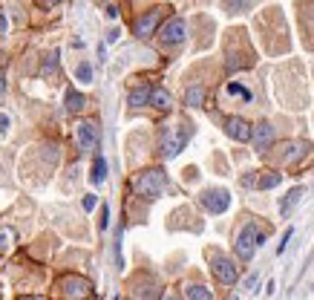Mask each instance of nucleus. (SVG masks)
Wrapping results in <instances>:
<instances>
[{
	"label": "nucleus",
	"mask_w": 314,
	"mask_h": 300,
	"mask_svg": "<svg viewBox=\"0 0 314 300\" xmlns=\"http://www.w3.org/2000/svg\"><path fill=\"white\" fill-rule=\"evenodd\" d=\"M188 38V23L182 18H173L164 23V29L159 32V41H162V46H179L182 41Z\"/></svg>",
	"instance_id": "423d86ee"
},
{
	"label": "nucleus",
	"mask_w": 314,
	"mask_h": 300,
	"mask_svg": "<svg viewBox=\"0 0 314 300\" xmlns=\"http://www.w3.org/2000/svg\"><path fill=\"white\" fill-rule=\"evenodd\" d=\"M228 9H248V0H228Z\"/></svg>",
	"instance_id": "bb28decb"
},
{
	"label": "nucleus",
	"mask_w": 314,
	"mask_h": 300,
	"mask_svg": "<svg viewBox=\"0 0 314 300\" xmlns=\"http://www.w3.org/2000/svg\"><path fill=\"white\" fill-rule=\"evenodd\" d=\"M52 3H58V0H44V6H52Z\"/></svg>",
	"instance_id": "473e14b6"
},
{
	"label": "nucleus",
	"mask_w": 314,
	"mask_h": 300,
	"mask_svg": "<svg viewBox=\"0 0 314 300\" xmlns=\"http://www.w3.org/2000/svg\"><path fill=\"white\" fill-rule=\"evenodd\" d=\"M98 225H101V231H107V225H110V208L107 205H101V222Z\"/></svg>",
	"instance_id": "a878e982"
},
{
	"label": "nucleus",
	"mask_w": 314,
	"mask_h": 300,
	"mask_svg": "<svg viewBox=\"0 0 314 300\" xmlns=\"http://www.w3.org/2000/svg\"><path fill=\"white\" fill-rule=\"evenodd\" d=\"M3 32H6V15L0 12V35H3Z\"/></svg>",
	"instance_id": "2f4dec72"
},
{
	"label": "nucleus",
	"mask_w": 314,
	"mask_h": 300,
	"mask_svg": "<svg viewBox=\"0 0 314 300\" xmlns=\"http://www.w3.org/2000/svg\"><path fill=\"white\" fill-rule=\"evenodd\" d=\"M185 297H193V300H211V297H214V291L205 289V286H188V289H185Z\"/></svg>",
	"instance_id": "aec40b11"
},
{
	"label": "nucleus",
	"mask_w": 314,
	"mask_h": 300,
	"mask_svg": "<svg viewBox=\"0 0 314 300\" xmlns=\"http://www.w3.org/2000/svg\"><path fill=\"white\" fill-rule=\"evenodd\" d=\"M164 12H167V9H162V6L144 12L142 18L135 20V35H138V38H150L153 32H156V26H159V20L164 18Z\"/></svg>",
	"instance_id": "0eeeda50"
},
{
	"label": "nucleus",
	"mask_w": 314,
	"mask_h": 300,
	"mask_svg": "<svg viewBox=\"0 0 314 300\" xmlns=\"http://www.w3.org/2000/svg\"><path fill=\"white\" fill-rule=\"evenodd\" d=\"M150 93H153V87H147V84H144V87H135L127 101H130V107H144V104H150Z\"/></svg>",
	"instance_id": "dca6fc26"
},
{
	"label": "nucleus",
	"mask_w": 314,
	"mask_h": 300,
	"mask_svg": "<svg viewBox=\"0 0 314 300\" xmlns=\"http://www.w3.org/2000/svg\"><path fill=\"white\" fill-rule=\"evenodd\" d=\"M75 139H78V147L81 150H92L95 141H98V124L95 122H78L75 127Z\"/></svg>",
	"instance_id": "9d476101"
},
{
	"label": "nucleus",
	"mask_w": 314,
	"mask_h": 300,
	"mask_svg": "<svg viewBox=\"0 0 314 300\" xmlns=\"http://www.w3.org/2000/svg\"><path fill=\"white\" fill-rule=\"evenodd\" d=\"M150 104L156 107V110H162V113H170V110H173V96L167 93V89H162V87H153Z\"/></svg>",
	"instance_id": "ddd939ff"
},
{
	"label": "nucleus",
	"mask_w": 314,
	"mask_h": 300,
	"mask_svg": "<svg viewBox=\"0 0 314 300\" xmlns=\"http://www.w3.org/2000/svg\"><path fill=\"white\" fill-rule=\"evenodd\" d=\"M225 133H228L233 141H251L254 127L245 122V118H239V115H231V118H225Z\"/></svg>",
	"instance_id": "1a4fd4ad"
},
{
	"label": "nucleus",
	"mask_w": 314,
	"mask_h": 300,
	"mask_svg": "<svg viewBox=\"0 0 314 300\" xmlns=\"http://www.w3.org/2000/svg\"><path fill=\"white\" fill-rule=\"evenodd\" d=\"M280 173H265V176H257V188L260 191H268V188H277L280 185Z\"/></svg>",
	"instance_id": "412c9836"
},
{
	"label": "nucleus",
	"mask_w": 314,
	"mask_h": 300,
	"mask_svg": "<svg viewBox=\"0 0 314 300\" xmlns=\"http://www.w3.org/2000/svg\"><path fill=\"white\" fill-rule=\"evenodd\" d=\"M193 136V127L190 124H176V127H164L162 133V156L164 159H173V156H179L188 139Z\"/></svg>",
	"instance_id": "f03ea898"
},
{
	"label": "nucleus",
	"mask_w": 314,
	"mask_h": 300,
	"mask_svg": "<svg viewBox=\"0 0 314 300\" xmlns=\"http://www.w3.org/2000/svg\"><path fill=\"white\" fill-rule=\"evenodd\" d=\"M257 248H260V243H257V222H248V225L239 228V234L233 239V251H236V257H239L242 263H248Z\"/></svg>",
	"instance_id": "7ed1b4c3"
},
{
	"label": "nucleus",
	"mask_w": 314,
	"mask_h": 300,
	"mask_svg": "<svg viewBox=\"0 0 314 300\" xmlns=\"http://www.w3.org/2000/svg\"><path fill=\"white\" fill-rule=\"evenodd\" d=\"M63 101H66V110H69V113H81L84 104H87V98H84L81 93H78V89H66Z\"/></svg>",
	"instance_id": "2eb2a0df"
},
{
	"label": "nucleus",
	"mask_w": 314,
	"mask_h": 300,
	"mask_svg": "<svg viewBox=\"0 0 314 300\" xmlns=\"http://www.w3.org/2000/svg\"><path fill=\"white\" fill-rule=\"evenodd\" d=\"M63 294L66 297H87V294H92V286L81 277H72V280H63Z\"/></svg>",
	"instance_id": "f8f14e48"
},
{
	"label": "nucleus",
	"mask_w": 314,
	"mask_h": 300,
	"mask_svg": "<svg viewBox=\"0 0 314 300\" xmlns=\"http://www.w3.org/2000/svg\"><path fill=\"white\" fill-rule=\"evenodd\" d=\"M185 104L188 107H202L205 104V87H188V93H185Z\"/></svg>",
	"instance_id": "a211bd4d"
},
{
	"label": "nucleus",
	"mask_w": 314,
	"mask_h": 300,
	"mask_svg": "<svg viewBox=\"0 0 314 300\" xmlns=\"http://www.w3.org/2000/svg\"><path fill=\"white\" fill-rule=\"evenodd\" d=\"M118 38H121V32H118V29H110V32H107V44H116Z\"/></svg>",
	"instance_id": "c85d7f7f"
},
{
	"label": "nucleus",
	"mask_w": 314,
	"mask_h": 300,
	"mask_svg": "<svg viewBox=\"0 0 314 300\" xmlns=\"http://www.w3.org/2000/svg\"><path fill=\"white\" fill-rule=\"evenodd\" d=\"M199 202H202V208L207 214H225L228 205H231V194L225 188H207V191H202Z\"/></svg>",
	"instance_id": "39448f33"
},
{
	"label": "nucleus",
	"mask_w": 314,
	"mask_h": 300,
	"mask_svg": "<svg viewBox=\"0 0 314 300\" xmlns=\"http://www.w3.org/2000/svg\"><path fill=\"white\" fill-rule=\"evenodd\" d=\"M75 78H78V81H84V84H90V81H92V67H90L87 61H84V64H78V67H75Z\"/></svg>",
	"instance_id": "4be33fe9"
},
{
	"label": "nucleus",
	"mask_w": 314,
	"mask_h": 300,
	"mask_svg": "<svg viewBox=\"0 0 314 300\" xmlns=\"http://www.w3.org/2000/svg\"><path fill=\"white\" fill-rule=\"evenodd\" d=\"M257 280H260V274H257V272H254V274H248V277H245V283H242V289H245V291H254Z\"/></svg>",
	"instance_id": "393cba45"
},
{
	"label": "nucleus",
	"mask_w": 314,
	"mask_h": 300,
	"mask_svg": "<svg viewBox=\"0 0 314 300\" xmlns=\"http://www.w3.org/2000/svg\"><path fill=\"white\" fill-rule=\"evenodd\" d=\"M251 141H254V150H257V153H268V150H271V144H274V127H271L268 122L254 124Z\"/></svg>",
	"instance_id": "6e6552de"
},
{
	"label": "nucleus",
	"mask_w": 314,
	"mask_h": 300,
	"mask_svg": "<svg viewBox=\"0 0 314 300\" xmlns=\"http://www.w3.org/2000/svg\"><path fill=\"white\" fill-rule=\"evenodd\" d=\"M133 188L138 196H147V199H159V196L167 191V173L159 168H150L144 170V173H138V176L133 179Z\"/></svg>",
	"instance_id": "f257e3e1"
},
{
	"label": "nucleus",
	"mask_w": 314,
	"mask_h": 300,
	"mask_svg": "<svg viewBox=\"0 0 314 300\" xmlns=\"http://www.w3.org/2000/svg\"><path fill=\"white\" fill-rule=\"evenodd\" d=\"M6 130H9V115L0 113V133H6Z\"/></svg>",
	"instance_id": "c756f323"
},
{
	"label": "nucleus",
	"mask_w": 314,
	"mask_h": 300,
	"mask_svg": "<svg viewBox=\"0 0 314 300\" xmlns=\"http://www.w3.org/2000/svg\"><path fill=\"white\" fill-rule=\"evenodd\" d=\"M294 237V228H286V234H283V239H280V246H277V254H286V248H288V239Z\"/></svg>",
	"instance_id": "b1692460"
},
{
	"label": "nucleus",
	"mask_w": 314,
	"mask_h": 300,
	"mask_svg": "<svg viewBox=\"0 0 314 300\" xmlns=\"http://www.w3.org/2000/svg\"><path fill=\"white\" fill-rule=\"evenodd\" d=\"M12 239H15V231H12V228H0V251H6Z\"/></svg>",
	"instance_id": "5701e85b"
},
{
	"label": "nucleus",
	"mask_w": 314,
	"mask_h": 300,
	"mask_svg": "<svg viewBox=\"0 0 314 300\" xmlns=\"http://www.w3.org/2000/svg\"><path fill=\"white\" fill-rule=\"evenodd\" d=\"M211 274H214L219 283H225V286H233V283L239 280V268L233 265L231 257L219 254V251L211 254Z\"/></svg>",
	"instance_id": "20e7f679"
},
{
	"label": "nucleus",
	"mask_w": 314,
	"mask_h": 300,
	"mask_svg": "<svg viewBox=\"0 0 314 300\" xmlns=\"http://www.w3.org/2000/svg\"><path fill=\"white\" fill-rule=\"evenodd\" d=\"M104 179H107V159H104V156H95V162H92V170H90V182L98 188Z\"/></svg>",
	"instance_id": "4468645a"
},
{
	"label": "nucleus",
	"mask_w": 314,
	"mask_h": 300,
	"mask_svg": "<svg viewBox=\"0 0 314 300\" xmlns=\"http://www.w3.org/2000/svg\"><path fill=\"white\" fill-rule=\"evenodd\" d=\"M55 72H58V49H52V52L44 58V64H41V78H52Z\"/></svg>",
	"instance_id": "f3484780"
},
{
	"label": "nucleus",
	"mask_w": 314,
	"mask_h": 300,
	"mask_svg": "<svg viewBox=\"0 0 314 300\" xmlns=\"http://www.w3.org/2000/svg\"><path fill=\"white\" fill-rule=\"evenodd\" d=\"M228 96L242 98L245 104H248V101H251V89L245 87V84H239V81H228Z\"/></svg>",
	"instance_id": "6ab92c4d"
},
{
	"label": "nucleus",
	"mask_w": 314,
	"mask_h": 300,
	"mask_svg": "<svg viewBox=\"0 0 314 300\" xmlns=\"http://www.w3.org/2000/svg\"><path fill=\"white\" fill-rule=\"evenodd\" d=\"M95 202H98L95 196H84V211H92V208H95Z\"/></svg>",
	"instance_id": "cd10ccee"
},
{
	"label": "nucleus",
	"mask_w": 314,
	"mask_h": 300,
	"mask_svg": "<svg viewBox=\"0 0 314 300\" xmlns=\"http://www.w3.org/2000/svg\"><path fill=\"white\" fill-rule=\"evenodd\" d=\"M303 196H305V188H291V191H288L286 196H283V199H280V217H288V214L294 211L297 205L303 202Z\"/></svg>",
	"instance_id": "9b49d317"
},
{
	"label": "nucleus",
	"mask_w": 314,
	"mask_h": 300,
	"mask_svg": "<svg viewBox=\"0 0 314 300\" xmlns=\"http://www.w3.org/2000/svg\"><path fill=\"white\" fill-rule=\"evenodd\" d=\"M107 18H110V20L118 18V9H116V6H107Z\"/></svg>",
	"instance_id": "7c9ffc66"
}]
</instances>
